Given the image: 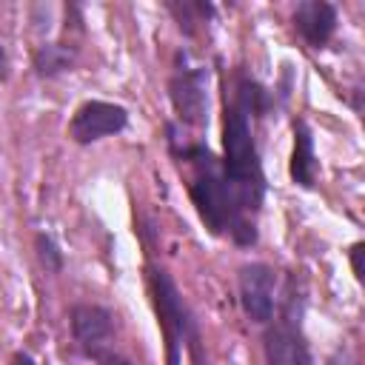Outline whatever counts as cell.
Instances as JSON below:
<instances>
[{
	"label": "cell",
	"mask_w": 365,
	"mask_h": 365,
	"mask_svg": "<svg viewBox=\"0 0 365 365\" xmlns=\"http://www.w3.org/2000/svg\"><path fill=\"white\" fill-rule=\"evenodd\" d=\"M165 140H168V151L191 171L188 177V197L202 220V225L211 231V234H228L234 245L240 248H248V245H257L259 234L248 231L237 211H234V200H231V191L225 185V177H222V165H220V157L205 145V143H180L177 134H174V123L165 125Z\"/></svg>",
	"instance_id": "6da1fadb"
},
{
	"label": "cell",
	"mask_w": 365,
	"mask_h": 365,
	"mask_svg": "<svg viewBox=\"0 0 365 365\" xmlns=\"http://www.w3.org/2000/svg\"><path fill=\"white\" fill-rule=\"evenodd\" d=\"M222 177L225 185L231 191L234 200V211L240 217V222L259 234L257 228V214L262 208L265 200V171H262V160H259V148L251 131V120L225 100L222 108Z\"/></svg>",
	"instance_id": "7a4b0ae2"
},
{
	"label": "cell",
	"mask_w": 365,
	"mask_h": 365,
	"mask_svg": "<svg viewBox=\"0 0 365 365\" xmlns=\"http://www.w3.org/2000/svg\"><path fill=\"white\" fill-rule=\"evenodd\" d=\"M148 291L165 339V365H180L182 348L188 351L194 365H202V334L197 317L191 314L171 274L160 265H148Z\"/></svg>",
	"instance_id": "3957f363"
},
{
	"label": "cell",
	"mask_w": 365,
	"mask_h": 365,
	"mask_svg": "<svg viewBox=\"0 0 365 365\" xmlns=\"http://www.w3.org/2000/svg\"><path fill=\"white\" fill-rule=\"evenodd\" d=\"M68 322H71L74 345L80 348L83 356H88L94 362H108L111 359L114 339H117V325H114V314L106 305L77 302L68 311Z\"/></svg>",
	"instance_id": "277c9868"
},
{
	"label": "cell",
	"mask_w": 365,
	"mask_h": 365,
	"mask_svg": "<svg viewBox=\"0 0 365 365\" xmlns=\"http://www.w3.org/2000/svg\"><path fill=\"white\" fill-rule=\"evenodd\" d=\"M182 66L168 77V100L182 125L200 128L208 123V66H188L185 54Z\"/></svg>",
	"instance_id": "5b68a950"
},
{
	"label": "cell",
	"mask_w": 365,
	"mask_h": 365,
	"mask_svg": "<svg viewBox=\"0 0 365 365\" xmlns=\"http://www.w3.org/2000/svg\"><path fill=\"white\" fill-rule=\"evenodd\" d=\"M128 125V108L111 100H86L74 108L68 120V140L77 145H91L106 137H114L125 131Z\"/></svg>",
	"instance_id": "8992f818"
},
{
	"label": "cell",
	"mask_w": 365,
	"mask_h": 365,
	"mask_svg": "<svg viewBox=\"0 0 365 365\" xmlns=\"http://www.w3.org/2000/svg\"><path fill=\"white\" fill-rule=\"evenodd\" d=\"M240 308L254 325H268L277 311V274L268 262H245L237 271Z\"/></svg>",
	"instance_id": "52a82bcc"
},
{
	"label": "cell",
	"mask_w": 365,
	"mask_h": 365,
	"mask_svg": "<svg viewBox=\"0 0 365 365\" xmlns=\"http://www.w3.org/2000/svg\"><path fill=\"white\" fill-rule=\"evenodd\" d=\"M262 356L265 365H314L308 339L297 322L271 319L262 331Z\"/></svg>",
	"instance_id": "ba28073f"
},
{
	"label": "cell",
	"mask_w": 365,
	"mask_h": 365,
	"mask_svg": "<svg viewBox=\"0 0 365 365\" xmlns=\"http://www.w3.org/2000/svg\"><path fill=\"white\" fill-rule=\"evenodd\" d=\"M291 20H294L297 34L311 48H325L336 31L339 14H336V6L328 0H302L294 6Z\"/></svg>",
	"instance_id": "9c48e42d"
},
{
	"label": "cell",
	"mask_w": 365,
	"mask_h": 365,
	"mask_svg": "<svg viewBox=\"0 0 365 365\" xmlns=\"http://www.w3.org/2000/svg\"><path fill=\"white\" fill-rule=\"evenodd\" d=\"M288 174H291L294 185H299V188H314L317 185V177H319V160H317V148H314V131H311V125L302 117L294 120V148H291Z\"/></svg>",
	"instance_id": "30bf717a"
},
{
	"label": "cell",
	"mask_w": 365,
	"mask_h": 365,
	"mask_svg": "<svg viewBox=\"0 0 365 365\" xmlns=\"http://www.w3.org/2000/svg\"><path fill=\"white\" fill-rule=\"evenodd\" d=\"M80 48L71 40H57V43H40L31 54V68L43 80H54L77 66Z\"/></svg>",
	"instance_id": "8fae6325"
},
{
	"label": "cell",
	"mask_w": 365,
	"mask_h": 365,
	"mask_svg": "<svg viewBox=\"0 0 365 365\" xmlns=\"http://www.w3.org/2000/svg\"><path fill=\"white\" fill-rule=\"evenodd\" d=\"M231 103H234L248 120H262V117L271 111L274 97H271V91H268L259 80H254L251 74L240 71L237 80H234V97H231Z\"/></svg>",
	"instance_id": "7c38bea8"
},
{
	"label": "cell",
	"mask_w": 365,
	"mask_h": 365,
	"mask_svg": "<svg viewBox=\"0 0 365 365\" xmlns=\"http://www.w3.org/2000/svg\"><path fill=\"white\" fill-rule=\"evenodd\" d=\"M165 9L174 14L180 31L188 34V37L194 34L197 23H205L214 14V6L211 3H188V0H182V3H165Z\"/></svg>",
	"instance_id": "4fadbf2b"
},
{
	"label": "cell",
	"mask_w": 365,
	"mask_h": 365,
	"mask_svg": "<svg viewBox=\"0 0 365 365\" xmlns=\"http://www.w3.org/2000/svg\"><path fill=\"white\" fill-rule=\"evenodd\" d=\"M34 251H37L40 265H43L48 274H60V271H63L66 259H63V251H60V245L54 242L51 234H43V231H40V234L34 237Z\"/></svg>",
	"instance_id": "5bb4252c"
},
{
	"label": "cell",
	"mask_w": 365,
	"mask_h": 365,
	"mask_svg": "<svg viewBox=\"0 0 365 365\" xmlns=\"http://www.w3.org/2000/svg\"><path fill=\"white\" fill-rule=\"evenodd\" d=\"M362 242H354L351 245V268H354V277L362 279Z\"/></svg>",
	"instance_id": "9a60e30c"
},
{
	"label": "cell",
	"mask_w": 365,
	"mask_h": 365,
	"mask_svg": "<svg viewBox=\"0 0 365 365\" xmlns=\"http://www.w3.org/2000/svg\"><path fill=\"white\" fill-rule=\"evenodd\" d=\"M9 74H11V60H9L6 46L0 43V83H6V80H9Z\"/></svg>",
	"instance_id": "2e32d148"
},
{
	"label": "cell",
	"mask_w": 365,
	"mask_h": 365,
	"mask_svg": "<svg viewBox=\"0 0 365 365\" xmlns=\"http://www.w3.org/2000/svg\"><path fill=\"white\" fill-rule=\"evenodd\" d=\"M325 365H356V359H354L351 354H345V351H336Z\"/></svg>",
	"instance_id": "e0dca14e"
},
{
	"label": "cell",
	"mask_w": 365,
	"mask_h": 365,
	"mask_svg": "<svg viewBox=\"0 0 365 365\" xmlns=\"http://www.w3.org/2000/svg\"><path fill=\"white\" fill-rule=\"evenodd\" d=\"M11 365H37V362H34V356H31V354L17 351V354H14V359H11Z\"/></svg>",
	"instance_id": "ac0fdd59"
},
{
	"label": "cell",
	"mask_w": 365,
	"mask_h": 365,
	"mask_svg": "<svg viewBox=\"0 0 365 365\" xmlns=\"http://www.w3.org/2000/svg\"><path fill=\"white\" fill-rule=\"evenodd\" d=\"M106 365H134V362H128V359H108Z\"/></svg>",
	"instance_id": "d6986e66"
}]
</instances>
